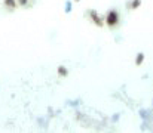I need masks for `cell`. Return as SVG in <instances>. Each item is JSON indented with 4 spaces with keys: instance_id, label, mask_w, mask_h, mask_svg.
Instances as JSON below:
<instances>
[{
    "instance_id": "6",
    "label": "cell",
    "mask_w": 153,
    "mask_h": 133,
    "mask_svg": "<svg viewBox=\"0 0 153 133\" xmlns=\"http://www.w3.org/2000/svg\"><path fill=\"white\" fill-rule=\"evenodd\" d=\"M140 4H141V0H132V1L129 3V7H131V9H137Z\"/></svg>"
},
{
    "instance_id": "7",
    "label": "cell",
    "mask_w": 153,
    "mask_h": 133,
    "mask_svg": "<svg viewBox=\"0 0 153 133\" xmlns=\"http://www.w3.org/2000/svg\"><path fill=\"white\" fill-rule=\"evenodd\" d=\"M16 3H18L19 6H22V7L30 6V0H16Z\"/></svg>"
},
{
    "instance_id": "1",
    "label": "cell",
    "mask_w": 153,
    "mask_h": 133,
    "mask_svg": "<svg viewBox=\"0 0 153 133\" xmlns=\"http://www.w3.org/2000/svg\"><path fill=\"white\" fill-rule=\"evenodd\" d=\"M104 24H105L110 30H113V28L119 24V12H117L116 9H110V10L107 12L105 18H104Z\"/></svg>"
},
{
    "instance_id": "5",
    "label": "cell",
    "mask_w": 153,
    "mask_h": 133,
    "mask_svg": "<svg viewBox=\"0 0 153 133\" xmlns=\"http://www.w3.org/2000/svg\"><path fill=\"white\" fill-rule=\"evenodd\" d=\"M143 61H144V53H138L135 58V65H141Z\"/></svg>"
},
{
    "instance_id": "2",
    "label": "cell",
    "mask_w": 153,
    "mask_h": 133,
    "mask_svg": "<svg viewBox=\"0 0 153 133\" xmlns=\"http://www.w3.org/2000/svg\"><path fill=\"white\" fill-rule=\"evenodd\" d=\"M88 15H89L91 21H92L97 27H102V25H104V19H102V16L98 13V12H97V10L91 9V10H88Z\"/></svg>"
},
{
    "instance_id": "3",
    "label": "cell",
    "mask_w": 153,
    "mask_h": 133,
    "mask_svg": "<svg viewBox=\"0 0 153 133\" xmlns=\"http://www.w3.org/2000/svg\"><path fill=\"white\" fill-rule=\"evenodd\" d=\"M3 4H4V7H6L7 10H13V9L18 6L16 0H3Z\"/></svg>"
},
{
    "instance_id": "8",
    "label": "cell",
    "mask_w": 153,
    "mask_h": 133,
    "mask_svg": "<svg viewBox=\"0 0 153 133\" xmlns=\"http://www.w3.org/2000/svg\"><path fill=\"white\" fill-rule=\"evenodd\" d=\"M71 9H73V6H71V1L68 0V1L65 3V13H70V12H71Z\"/></svg>"
},
{
    "instance_id": "4",
    "label": "cell",
    "mask_w": 153,
    "mask_h": 133,
    "mask_svg": "<svg viewBox=\"0 0 153 133\" xmlns=\"http://www.w3.org/2000/svg\"><path fill=\"white\" fill-rule=\"evenodd\" d=\"M56 73H58V77H61V79H64V77L68 76V70H67L64 65H59V67L56 68Z\"/></svg>"
},
{
    "instance_id": "9",
    "label": "cell",
    "mask_w": 153,
    "mask_h": 133,
    "mask_svg": "<svg viewBox=\"0 0 153 133\" xmlns=\"http://www.w3.org/2000/svg\"><path fill=\"white\" fill-rule=\"evenodd\" d=\"M74 1H80V0H74Z\"/></svg>"
}]
</instances>
